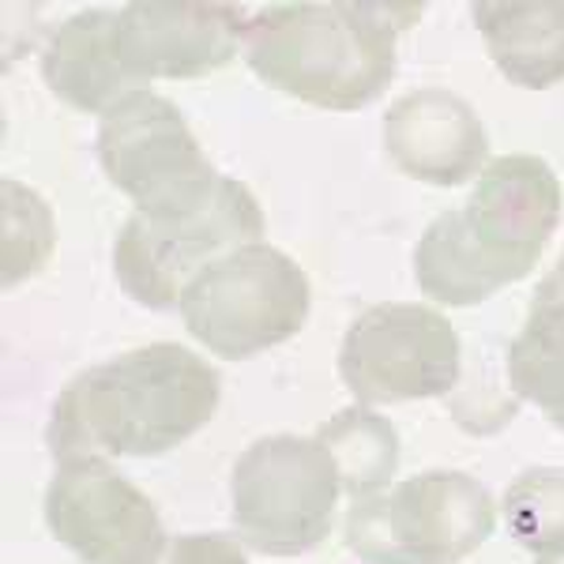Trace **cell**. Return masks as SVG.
Segmentation results:
<instances>
[{"instance_id":"ba28073f","label":"cell","mask_w":564,"mask_h":564,"mask_svg":"<svg viewBox=\"0 0 564 564\" xmlns=\"http://www.w3.org/2000/svg\"><path fill=\"white\" fill-rule=\"evenodd\" d=\"M98 162L143 215L196 207L223 174L196 143L181 109L154 90H132L98 121Z\"/></svg>"},{"instance_id":"277c9868","label":"cell","mask_w":564,"mask_h":564,"mask_svg":"<svg viewBox=\"0 0 564 564\" xmlns=\"http://www.w3.org/2000/svg\"><path fill=\"white\" fill-rule=\"evenodd\" d=\"M497 505L463 470H425L350 505L343 534L366 564H459L486 545Z\"/></svg>"},{"instance_id":"e0dca14e","label":"cell","mask_w":564,"mask_h":564,"mask_svg":"<svg viewBox=\"0 0 564 564\" xmlns=\"http://www.w3.org/2000/svg\"><path fill=\"white\" fill-rule=\"evenodd\" d=\"M505 527L534 561L564 553V470L531 467L505 489Z\"/></svg>"},{"instance_id":"7a4b0ae2","label":"cell","mask_w":564,"mask_h":564,"mask_svg":"<svg viewBox=\"0 0 564 564\" xmlns=\"http://www.w3.org/2000/svg\"><path fill=\"white\" fill-rule=\"evenodd\" d=\"M561 181L539 154L494 159L463 207L436 215L414 249V275L441 305H478L527 279L557 234Z\"/></svg>"},{"instance_id":"44dd1931","label":"cell","mask_w":564,"mask_h":564,"mask_svg":"<svg viewBox=\"0 0 564 564\" xmlns=\"http://www.w3.org/2000/svg\"><path fill=\"white\" fill-rule=\"evenodd\" d=\"M534 564H564V553L561 557H550V561H534Z\"/></svg>"},{"instance_id":"5b68a950","label":"cell","mask_w":564,"mask_h":564,"mask_svg":"<svg viewBox=\"0 0 564 564\" xmlns=\"http://www.w3.org/2000/svg\"><path fill=\"white\" fill-rule=\"evenodd\" d=\"M177 308L196 343L226 361H249L305 327L308 279L286 252L252 241L207 263Z\"/></svg>"},{"instance_id":"ac0fdd59","label":"cell","mask_w":564,"mask_h":564,"mask_svg":"<svg viewBox=\"0 0 564 564\" xmlns=\"http://www.w3.org/2000/svg\"><path fill=\"white\" fill-rule=\"evenodd\" d=\"M4 286H15L20 279H31L50 257L53 241V215L42 204L39 193L4 181Z\"/></svg>"},{"instance_id":"7c38bea8","label":"cell","mask_w":564,"mask_h":564,"mask_svg":"<svg viewBox=\"0 0 564 564\" xmlns=\"http://www.w3.org/2000/svg\"><path fill=\"white\" fill-rule=\"evenodd\" d=\"M384 151L406 177L452 188L481 174L489 140L467 98L456 90L417 87L388 106Z\"/></svg>"},{"instance_id":"d6986e66","label":"cell","mask_w":564,"mask_h":564,"mask_svg":"<svg viewBox=\"0 0 564 564\" xmlns=\"http://www.w3.org/2000/svg\"><path fill=\"white\" fill-rule=\"evenodd\" d=\"M154 564H249L245 545L234 534H177Z\"/></svg>"},{"instance_id":"9c48e42d","label":"cell","mask_w":564,"mask_h":564,"mask_svg":"<svg viewBox=\"0 0 564 564\" xmlns=\"http://www.w3.org/2000/svg\"><path fill=\"white\" fill-rule=\"evenodd\" d=\"M339 377L361 406L448 395L459 384V335L430 305H372L343 335Z\"/></svg>"},{"instance_id":"4fadbf2b","label":"cell","mask_w":564,"mask_h":564,"mask_svg":"<svg viewBox=\"0 0 564 564\" xmlns=\"http://www.w3.org/2000/svg\"><path fill=\"white\" fill-rule=\"evenodd\" d=\"M42 79L61 102L84 113H106L124 95H132L135 87L117 45V12L87 8L68 15L50 34L42 53Z\"/></svg>"},{"instance_id":"52a82bcc","label":"cell","mask_w":564,"mask_h":564,"mask_svg":"<svg viewBox=\"0 0 564 564\" xmlns=\"http://www.w3.org/2000/svg\"><path fill=\"white\" fill-rule=\"evenodd\" d=\"M339 494V470L321 436H263L234 463V527L263 557H297L332 534Z\"/></svg>"},{"instance_id":"8992f818","label":"cell","mask_w":564,"mask_h":564,"mask_svg":"<svg viewBox=\"0 0 564 564\" xmlns=\"http://www.w3.org/2000/svg\"><path fill=\"white\" fill-rule=\"evenodd\" d=\"M263 238V212L249 185L223 177L215 193L181 212L124 218L113 241V275L132 302L174 308L199 271L226 252Z\"/></svg>"},{"instance_id":"6da1fadb","label":"cell","mask_w":564,"mask_h":564,"mask_svg":"<svg viewBox=\"0 0 564 564\" xmlns=\"http://www.w3.org/2000/svg\"><path fill=\"white\" fill-rule=\"evenodd\" d=\"M223 380L199 354L151 343L72 377L50 414L57 463L132 456L148 459L185 444L212 422Z\"/></svg>"},{"instance_id":"2e32d148","label":"cell","mask_w":564,"mask_h":564,"mask_svg":"<svg viewBox=\"0 0 564 564\" xmlns=\"http://www.w3.org/2000/svg\"><path fill=\"white\" fill-rule=\"evenodd\" d=\"M316 436L332 452L343 489L350 500L384 494V486L395 478L399 467V436L388 417L372 414L369 406L339 411L332 422H324Z\"/></svg>"},{"instance_id":"ffe728a7","label":"cell","mask_w":564,"mask_h":564,"mask_svg":"<svg viewBox=\"0 0 564 564\" xmlns=\"http://www.w3.org/2000/svg\"><path fill=\"white\" fill-rule=\"evenodd\" d=\"M542 290H550V294H561L564 297V252H561V260H557V268L550 271L542 282H539Z\"/></svg>"},{"instance_id":"30bf717a","label":"cell","mask_w":564,"mask_h":564,"mask_svg":"<svg viewBox=\"0 0 564 564\" xmlns=\"http://www.w3.org/2000/svg\"><path fill=\"white\" fill-rule=\"evenodd\" d=\"M45 523L84 564H154L170 542L143 489L106 459L61 463L45 489Z\"/></svg>"},{"instance_id":"5bb4252c","label":"cell","mask_w":564,"mask_h":564,"mask_svg":"<svg viewBox=\"0 0 564 564\" xmlns=\"http://www.w3.org/2000/svg\"><path fill=\"white\" fill-rule=\"evenodd\" d=\"M470 20L508 84L545 90L564 79V0H478Z\"/></svg>"},{"instance_id":"3957f363","label":"cell","mask_w":564,"mask_h":564,"mask_svg":"<svg viewBox=\"0 0 564 564\" xmlns=\"http://www.w3.org/2000/svg\"><path fill=\"white\" fill-rule=\"evenodd\" d=\"M417 15L422 4L395 0L268 4L245 23V61L282 95L350 113L384 95L395 76V39Z\"/></svg>"},{"instance_id":"8fae6325","label":"cell","mask_w":564,"mask_h":564,"mask_svg":"<svg viewBox=\"0 0 564 564\" xmlns=\"http://www.w3.org/2000/svg\"><path fill=\"white\" fill-rule=\"evenodd\" d=\"M241 4L135 0L117 12V45L135 90L151 79H199L230 65L245 39Z\"/></svg>"},{"instance_id":"9a60e30c","label":"cell","mask_w":564,"mask_h":564,"mask_svg":"<svg viewBox=\"0 0 564 564\" xmlns=\"http://www.w3.org/2000/svg\"><path fill=\"white\" fill-rule=\"evenodd\" d=\"M508 384L564 430V297L534 290L531 313L508 347Z\"/></svg>"}]
</instances>
